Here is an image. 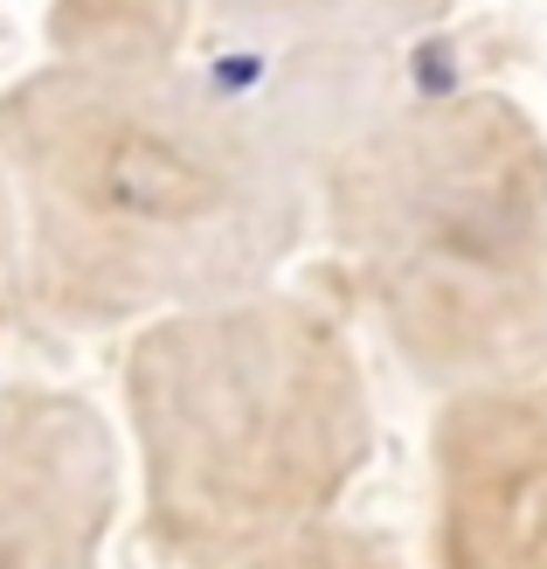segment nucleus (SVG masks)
<instances>
[{"label": "nucleus", "instance_id": "1", "mask_svg": "<svg viewBox=\"0 0 547 569\" xmlns=\"http://www.w3.org/2000/svg\"><path fill=\"white\" fill-rule=\"evenodd\" d=\"M354 111V83L326 77L243 91L194 56H42L0 91L36 327L139 333L284 278L320 230V160Z\"/></svg>", "mask_w": 547, "mask_h": 569}, {"label": "nucleus", "instance_id": "2", "mask_svg": "<svg viewBox=\"0 0 547 569\" xmlns=\"http://www.w3.org/2000/svg\"><path fill=\"white\" fill-rule=\"evenodd\" d=\"M361 312L326 284H250L125 333V459L166 569L340 521L374 459Z\"/></svg>", "mask_w": 547, "mask_h": 569}, {"label": "nucleus", "instance_id": "3", "mask_svg": "<svg viewBox=\"0 0 547 569\" xmlns=\"http://www.w3.org/2000/svg\"><path fill=\"white\" fill-rule=\"evenodd\" d=\"M340 292L429 396L547 368V132L506 91L354 111L320 160Z\"/></svg>", "mask_w": 547, "mask_h": 569}, {"label": "nucleus", "instance_id": "4", "mask_svg": "<svg viewBox=\"0 0 547 569\" xmlns=\"http://www.w3.org/2000/svg\"><path fill=\"white\" fill-rule=\"evenodd\" d=\"M423 549L429 569H547V368L437 396Z\"/></svg>", "mask_w": 547, "mask_h": 569}, {"label": "nucleus", "instance_id": "5", "mask_svg": "<svg viewBox=\"0 0 547 569\" xmlns=\"http://www.w3.org/2000/svg\"><path fill=\"white\" fill-rule=\"evenodd\" d=\"M125 438L77 389L0 382V569H104Z\"/></svg>", "mask_w": 547, "mask_h": 569}, {"label": "nucleus", "instance_id": "6", "mask_svg": "<svg viewBox=\"0 0 547 569\" xmlns=\"http://www.w3.org/2000/svg\"><path fill=\"white\" fill-rule=\"evenodd\" d=\"M450 8L457 0H201V28L284 63V77L354 83L361 63L429 36Z\"/></svg>", "mask_w": 547, "mask_h": 569}, {"label": "nucleus", "instance_id": "7", "mask_svg": "<svg viewBox=\"0 0 547 569\" xmlns=\"http://www.w3.org/2000/svg\"><path fill=\"white\" fill-rule=\"evenodd\" d=\"M201 0H49V56H91V63H153L188 56Z\"/></svg>", "mask_w": 547, "mask_h": 569}, {"label": "nucleus", "instance_id": "8", "mask_svg": "<svg viewBox=\"0 0 547 569\" xmlns=\"http://www.w3.org/2000/svg\"><path fill=\"white\" fill-rule=\"evenodd\" d=\"M201 569H409L382 528H361V521H320L305 535H284V542H264L250 556H229V562H201Z\"/></svg>", "mask_w": 547, "mask_h": 569}, {"label": "nucleus", "instance_id": "9", "mask_svg": "<svg viewBox=\"0 0 547 569\" xmlns=\"http://www.w3.org/2000/svg\"><path fill=\"white\" fill-rule=\"evenodd\" d=\"M36 327V292H28V216L8 174V153H0V340Z\"/></svg>", "mask_w": 547, "mask_h": 569}]
</instances>
